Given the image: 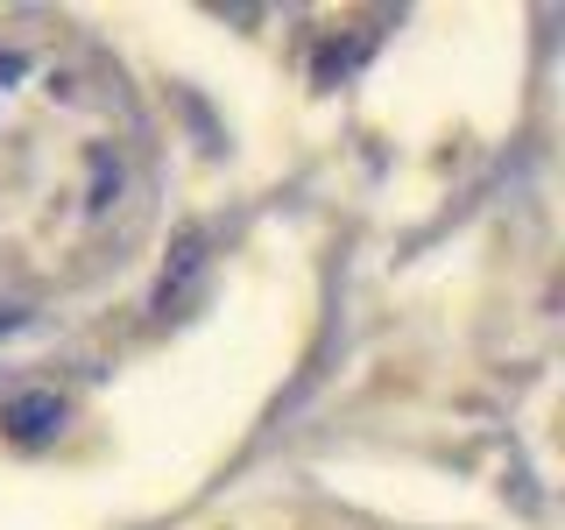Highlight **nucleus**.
Returning <instances> with one entry per match:
<instances>
[{
    "label": "nucleus",
    "mask_w": 565,
    "mask_h": 530,
    "mask_svg": "<svg viewBox=\"0 0 565 530\" xmlns=\"http://www.w3.org/2000/svg\"><path fill=\"white\" fill-rule=\"evenodd\" d=\"M199 276H205V241L184 234V241H177V262L163 269V283H156V311H177V305L191 297V283H199Z\"/></svg>",
    "instance_id": "2"
},
{
    "label": "nucleus",
    "mask_w": 565,
    "mask_h": 530,
    "mask_svg": "<svg viewBox=\"0 0 565 530\" xmlns=\"http://www.w3.org/2000/svg\"><path fill=\"white\" fill-rule=\"evenodd\" d=\"M8 326H14V311H0V332H8Z\"/></svg>",
    "instance_id": "3"
},
{
    "label": "nucleus",
    "mask_w": 565,
    "mask_h": 530,
    "mask_svg": "<svg viewBox=\"0 0 565 530\" xmlns=\"http://www.w3.org/2000/svg\"><path fill=\"white\" fill-rule=\"evenodd\" d=\"M0 432H8L14 446H43V438H57L64 432V396H50V389L8 396V403H0Z\"/></svg>",
    "instance_id": "1"
}]
</instances>
